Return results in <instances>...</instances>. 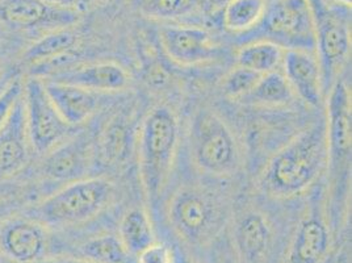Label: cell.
Masks as SVG:
<instances>
[{"instance_id": "cell-1", "label": "cell", "mask_w": 352, "mask_h": 263, "mask_svg": "<svg viewBox=\"0 0 352 263\" xmlns=\"http://www.w3.org/2000/svg\"><path fill=\"white\" fill-rule=\"evenodd\" d=\"M221 183L195 174L168 191L163 212L168 228L183 244L210 246L229 228L235 202Z\"/></svg>"}, {"instance_id": "cell-2", "label": "cell", "mask_w": 352, "mask_h": 263, "mask_svg": "<svg viewBox=\"0 0 352 263\" xmlns=\"http://www.w3.org/2000/svg\"><path fill=\"white\" fill-rule=\"evenodd\" d=\"M326 163L327 141L323 114L268 160L258 180L259 192L278 203L296 200L317 189L326 173Z\"/></svg>"}, {"instance_id": "cell-3", "label": "cell", "mask_w": 352, "mask_h": 263, "mask_svg": "<svg viewBox=\"0 0 352 263\" xmlns=\"http://www.w3.org/2000/svg\"><path fill=\"white\" fill-rule=\"evenodd\" d=\"M351 81L344 74L329 88L324 98L327 163L324 199L333 229L340 228L351 200Z\"/></svg>"}, {"instance_id": "cell-4", "label": "cell", "mask_w": 352, "mask_h": 263, "mask_svg": "<svg viewBox=\"0 0 352 263\" xmlns=\"http://www.w3.org/2000/svg\"><path fill=\"white\" fill-rule=\"evenodd\" d=\"M180 140V121L168 104L154 105L138 124V176L147 204L153 208L162 205L171 189Z\"/></svg>"}, {"instance_id": "cell-5", "label": "cell", "mask_w": 352, "mask_h": 263, "mask_svg": "<svg viewBox=\"0 0 352 263\" xmlns=\"http://www.w3.org/2000/svg\"><path fill=\"white\" fill-rule=\"evenodd\" d=\"M186 143L196 176L228 182L243 169L245 153L238 134L220 111L210 105L193 109L186 128Z\"/></svg>"}, {"instance_id": "cell-6", "label": "cell", "mask_w": 352, "mask_h": 263, "mask_svg": "<svg viewBox=\"0 0 352 263\" xmlns=\"http://www.w3.org/2000/svg\"><path fill=\"white\" fill-rule=\"evenodd\" d=\"M116 185L104 176H88L65 185L32 209L47 225H79L96 219L116 200Z\"/></svg>"}, {"instance_id": "cell-7", "label": "cell", "mask_w": 352, "mask_h": 263, "mask_svg": "<svg viewBox=\"0 0 352 263\" xmlns=\"http://www.w3.org/2000/svg\"><path fill=\"white\" fill-rule=\"evenodd\" d=\"M314 24L316 54L321 63L326 92L347 72L351 56V16L347 7L326 0H308Z\"/></svg>"}, {"instance_id": "cell-8", "label": "cell", "mask_w": 352, "mask_h": 263, "mask_svg": "<svg viewBox=\"0 0 352 263\" xmlns=\"http://www.w3.org/2000/svg\"><path fill=\"white\" fill-rule=\"evenodd\" d=\"M271 200L259 196L234 203L229 234L239 263H268L276 242Z\"/></svg>"}, {"instance_id": "cell-9", "label": "cell", "mask_w": 352, "mask_h": 263, "mask_svg": "<svg viewBox=\"0 0 352 263\" xmlns=\"http://www.w3.org/2000/svg\"><path fill=\"white\" fill-rule=\"evenodd\" d=\"M296 222L284 263H324L333 248V227L329 219L324 189H316Z\"/></svg>"}, {"instance_id": "cell-10", "label": "cell", "mask_w": 352, "mask_h": 263, "mask_svg": "<svg viewBox=\"0 0 352 263\" xmlns=\"http://www.w3.org/2000/svg\"><path fill=\"white\" fill-rule=\"evenodd\" d=\"M23 102L30 147L37 154L45 156L73 134V127L59 115L46 92L43 79L32 76L24 82Z\"/></svg>"}, {"instance_id": "cell-11", "label": "cell", "mask_w": 352, "mask_h": 263, "mask_svg": "<svg viewBox=\"0 0 352 263\" xmlns=\"http://www.w3.org/2000/svg\"><path fill=\"white\" fill-rule=\"evenodd\" d=\"M261 40L283 49L316 52L314 24L308 0H276L264 15Z\"/></svg>"}, {"instance_id": "cell-12", "label": "cell", "mask_w": 352, "mask_h": 263, "mask_svg": "<svg viewBox=\"0 0 352 263\" xmlns=\"http://www.w3.org/2000/svg\"><path fill=\"white\" fill-rule=\"evenodd\" d=\"M95 143L87 131L74 132L44 156L41 174L46 179L69 185L88 178L95 162Z\"/></svg>"}, {"instance_id": "cell-13", "label": "cell", "mask_w": 352, "mask_h": 263, "mask_svg": "<svg viewBox=\"0 0 352 263\" xmlns=\"http://www.w3.org/2000/svg\"><path fill=\"white\" fill-rule=\"evenodd\" d=\"M162 50L180 67H195L217 57L220 48L212 34L196 25H163L160 30Z\"/></svg>"}, {"instance_id": "cell-14", "label": "cell", "mask_w": 352, "mask_h": 263, "mask_svg": "<svg viewBox=\"0 0 352 263\" xmlns=\"http://www.w3.org/2000/svg\"><path fill=\"white\" fill-rule=\"evenodd\" d=\"M281 73L292 88L296 99L311 108H320L324 103L326 90L322 69L316 52L289 49L284 52Z\"/></svg>"}, {"instance_id": "cell-15", "label": "cell", "mask_w": 352, "mask_h": 263, "mask_svg": "<svg viewBox=\"0 0 352 263\" xmlns=\"http://www.w3.org/2000/svg\"><path fill=\"white\" fill-rule=\"evenodd\" d=\"M47 246L46 228L37 220H6L0 228V251L12 262H41Z\"/></svg>"}, {"instance_id": "cell-16", "label": "cell", "mask_w": 352, "mask_h": 263, "mask_svg": "<svg viewBox=\"0 0 352 263\" xmlns=\"http://www.w3.org/2000/svg\"><path fill=\"white\" fill-rule=\"evenodd\" d=\"M78 15V10L59 8L41 0H4L0 4V20L19 30L70 28Z\"/></svg>"}, {"instance_id": "cell-17", "label": "cell", "mask_w": 352, "mask_h": 263, "mask_svg": "<svg viewBox=\"0 0 352 263\" xmlns=\"http://www.w3.org/2000/svg\"><path fill=\"white\" fill-rule=\"evenodd\" d=\"M30 147L21 95L11 116L0 128V179L11 178L24 169L30 160Z\"/></svg>"}, {"instance_id": "cell-18", "label": "cell", "mask_w": 352, "mask_h": 263, "mask_svg": "<svg viewBox=\"0 0 352 263\" xmlns=\"http://www.w3.org/2000/svg\"><path fill=\"white\" fill-rule=\"evenodd\" d=\"M53 81L87 88L99 94H120L132 85V76L118 62L107 61L89 63L82 67L67 70L54 76Z\"/></svg>"}, {"instance_id": "cell-19", "label": "cell", "mask_w": 352, "mask_h": 263, "mask_svg": "<svg viewBox=\"0 0 352 263\" xmlns=\"http://www.w3.org/2000/svg\"><path fill=\"white\" fill-rule=\"evenodd\" d=\"M45 88L59 115L73 128L94 116L103 102V94L58 81H45Z\"/></svg>"}, {"instance_id": "cell-20", "label": "cell", "mask_w": 352, "mask_h": 263, "mask_svg": "<svg viewBox=\"0 0 352 263\" xmlns=\"http://www.w3.org/2000/svg\"><path fill=\"white\" fill-rule=\"evenodd\" d=\"M137 131L138 127L134 128L131 115L122 111L113 114L96 140V157L107 167H121L131 154L133 143L137 141Z\"/></svg>"}, {"instance_id": "cell-21", "label": "cell", "mask_w": 352, "mask_h": 263, "mask_svg": "<svg viewBox=\"0 0 352 263\" xmlns=\"http://www.w3.org/2000/svg\"><path fill=\"white\" fill-rule=\"evenodd\" d=\"M296 101L294 91L280 70L263 74L239 104L256 108H281L291 105Z\"/></svg>"}, {"instance_id": "cell-22", "label": "cell", "mask_w": 352, "mask_h": 263, "mask_svg": "<svg viewBox=\"0 0 352 263\" xmlns=\"http://www.w3.org/2000/svg\"><path fill=\"white\" fill-rule=\"evenodd\" d=\"M118 235L131 255H138L157 242L151 218L142 207H133L124 213L118 224Z\"/></svg>"}, {"instance_id": "cell-23", "label": "cell", "mask_w": 352, "mask_h": 263, "mask_svg": "<svg viewBox=\"0 0 352 263\" xmlns=\"http://www.w3.org/2000/svg\"><path fill=\"white\" fill-rule=\"evenodd\" d=\"M267 0H230L222 10V27L232 34L258 28L267 12Z\"/></svg>"}, {"instance_id": "cell-24", "label": "cell", "mask_w": 352, "mask_h": 263, "mask_svg": "<svg viewBox=\"0 0 352 263\" xmlns=\"http://www.w3.org/2000/svg\"><path fill=\"white\" fill-rule=\"evenodd\" d=\"M285 49L268 40H255L242 45L236 52V65L258 74L279 70Z\"/></svg>"}, {"instance_id": "cell-25", "label": "cell", "mask_w": 352, "mask_h": 263, "mask_svg": "<svg viewBox=\"0 0 352 263\" xmlns=\"http://www.w3.org/2000/svg\"><path fill=\"white\" fill-rule=\"evenodd\" d=\"M78 44V34L70 28L56 30L44 34L30 45L24 53V61L30 65H41L60 59L73 52Z\"/></svg>"}, {"instance_id": "cell-26", "label": "cell", "mask_w": 352, "mask_h": 263, "mask_svg": "<svg viewBox=\"0 0 352 263\" xmlns=\"http://www.w3.org/2000/svg\"><path fill=\"white\" fill-rule=\"evenodd\" d=\"M80 258L92 263H129L131 254L118 234L104 233L87 240L79 248Z\"/></svg>"}, {"instance_id": "cell-27", "label": "cell", "mask_w": 352, "mask_h": 263, "mask_svg": "<svg viewBox=\"0 0 352 263\" xmlns=\"http://www.w3.org/2000/svg\"><path fill=\"white\" fill-rule=\"evenodd\" d=\"M142 15L157 20H176L188 16L197 8V0H137Z\"/></svg>"}, {"instance_id": "cell-28", "label": "cell", "mask_w": 352, "mask_h": 263, "mask_svg": "<svg viewBox=\"0 0 352 263\" xmlns=\"http://www.w3.org/2000/svg\"><path fill=\"white\" fill-rule=\"evenodd\" d=\"M261 76L262 74L255 73L236 65L222 76L220 82L221 92L226 99L239 102L258 83Z\"/></svg>"}, {"instance_id": "cell-29", "label": "cell", "mask_w": 352, "mask_h": 263, "mask_svg": "<svg viewBox=\"0 0 352 263\" xmlns=\"http://www.w3.org/2000/svg\"><path fill=\"white\" fill-rule=\"evenodd\" d=\"M28 185L12 180L11 178L0 179V221L14 215L17 209L30 202Z\"/></svg>"}, {"instance_id": "cell-30", "label": "cell", "mask_w": 352, "mask_h": 263, "mask_svg": "<svg viewBox=\"0 0 352 263\" xmlns=\"http://www.w3.org/2000/svg\"><path fill=\"white\" fill-rule=\"evenodd\" d=\"M24 91V81L15 75L6 88L0 92V128L6 124V121L10 118L16 103L21 98Z\"/></svg>"}, {"instance_id": "cell-31", "label": "cell", "mask_w": 352, "mask_h": 263, "mask_svg": "<svg viewBox=\"0 0 352 263\" xmlns=\"http://www.w3.org/2000/svg\"><path fill=\"white\" fill-rule=\"evenodd\" d=\"M210 246V263H239L229 234V228Z\"/></svg>"}, {"instance_id": "cell-32", "label": "cell", "mask_w": 352, "mask_h": 263, "mask_svg": "<svg viewBox=\"0 0 352 263\" xmlns=\"http://www.w3.org/2000/svg\"><path fill=\"white\" fill-rule=\"evenodd\" d=\"M138 263H174L175 255L173 250L166 244L155 242L141 251L138 255Z\"/></svg>"}, {"instance_id": "cell-33", "label": "cell", "mask_w": 352, "mask_h": 263, "mask_svg": "<svg viewBox=\"0 0 352 263\" xmlns=\"http://www.w3.org/2000/svg\"><path fill=\"white\" fill-rule=\"evenodd\" d=\"M146 79L151 87H163L168 82V74L161 65H153L147 70Z\"/></svg>"}, {"instance_id": "cell-34", "label": "cell", "mask_w": 352, "mask_h": 263, "mask_svg": "<svg viewBox=\"0 0 352 263\" xmlns=\"http://www.w3.org/2000/svg\"><path fill=\"white\" fill-rule=\"evenodd\" d=\"M229 1L230 0H197V7L206 16H213L222 12Z\"/></svg>"}, {"instance_id": "cell-35", "label": "cell", "mask_w": 352, "mask_h": 263, "mask_svg": "<svg viewBox=\"0 0 352 263\" xmlns=\"http://www.w3.org/2000/svg\"><path fill=\"white\" fill-rule=\"evenodd\" d=\"M46 4L59 7V8H70V10H76V7L80 4L82 0H41Z\"/></svg>"}, {"instance_id": "cell-36", "label": "cell", "mask_w": 352, "mask_h": 263, "mask_svg": "<svg viewBox=\"0 0 352 263\" xmlns=\"http://www.w3.org/2000/svg\"><path fill=\"white\" fill-rule=\"evenodd\" d=\"M38 263H92L85 258H56V260H46Z\"/></svg>"}, {"instance_id": "cell-37", "label": "cell", "mask_w": 352, "mask_h": 263, "mask_svg": "<svg viewBox=\"0 0 352 263\" xmlns=\"http://www.w3.org/2000/svg\"><path fill=\"white\" fill-rule=\"evenodd\" d=\"M15 76V74H6V75H1V78H0V92L6 88V86L8 85V82L12 79Z\"/></svg>"}, {"instance_id": "cell-38", "label": "cell", "mask_w": 352, "mask_h": 263, "mask_svg": "<svg viewBox=\"0 0 352 263\" xmlns=\"http://www.w3.org/2000/svg\"><path fill=\"white\" fill-rule=\"evenodd\" d=\"M334 4L338 6H342V7H347V8H351L352 0H333Z\"/></svg>"}, {"instance_id": "cell-39", "label": "cell", "mask_w": 352, "mask_h": 263, "mask_svg": "<svg viewBox=\"0 0 352 263\" xmlns=\"http://www.w3.org/2000/svg\"><path fill=\"white\" fill-rule=\"evenodd\" d=\"M174 263H195L191 260H188L187 257H184V255H179V257H175V261Z\"/></svg>"}, {"instance_id": "cell-40", "label": "cell", "mask_w": 352, "mask_h": 263, "mask_svg": "<svg viewBox=\"0 0 352 263\" xmlns=\"http://www.w3.org/2000/svg\"><path fill=\"white\" fill-rule=\"evenodd\" d=\"M0 78H1V66H0Z\"/></svg>"}, {"instance_id": "cell-41", "label": "cell", "mask_w": 352, "mask_h": 263, "mask_svg": "<svg viewBox=\"0 0 352 263\" xmlns=\"http://www.w3.org/2000/svg\"><path fill=\"white\" fill-rule=\"evenodd\" d=\"M324 263H330V262H329V260H327V261H326V262H324Z\"/></svg>"}]
</instances>
